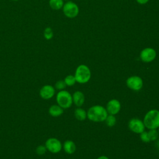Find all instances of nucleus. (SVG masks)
I'll use <instances>...</instances> for the list:
<instances>
[{"label":"nucleus","mask_w":159,"mask_h":159,"mask_svg":"<svg viewBox=\"0 0 159 159\" xmlns=\"http://www.w3.org/2000/svg\"><path fill=\"white\" fill-rule=\"evenodd\" d=\"M108 116L106 107L101 105H94L89 108L87 111V118L94 122L105 121Z\"/></svg>","instance_id":"f257e3e1"},{"label":"nucleus","mask_w":159,"mask_h":159,"mask_svg":"<svg viewBox=\"0 0 159 159\" xmlns=\"http://www.w3.org/2000/svg\"><path fill=\"white\" fill-rule=\"evenodd\" d=\"M143 122L148 129H157L159 127V111L155 109L148 111L145 114Z\"/></svg>","instance_id":"f03ea898"},{"label":"nucleus","mask_w":159,"mask_h":159,"mask_svg":"<svg viewBox=\"0 0 159 159\" xmlns=\"http://www.w3.org/2000/svg\"><path fill=\"white\" fill-rule=\"evenodd\" d=\"M74 76L76 83L80 84H85L91 79V70L87 65H80L76 68Z\"/></svg>","instance_id":"7ed1b4c3"},{"label":"nucleus","mask_w":159,"mask_h":159,"mask_svg":"<svg viewBox=\"0 0 159 159\" xmlns=\"http://www.w3.org/2000/svg\"><path fill=\"white\" fill-rule=\"evenodd\" d=\"M57 104L64 109L70 108L73 104L72 95L70 92L65 89L59 91L56 95Z\"/></svg>","instance_id":"20e7f679"},{"label":"nucleus","mask_w":159,"mask_h":159,"mask_svg":"<svg viewBox=\"0 0 159 159\" xmlns=\"http://www.w3.org/2000/svg\"><path fill=\"white\" fill-rule=\"evenodd\" d=\"M47 150L52 153H58L62 149V143L60 140L55 137L48 138L44 145Z\"/></svg>","instance_id":"39448f33"},{"label":"nucleus","mask_w":159,"mask_h":159,"mask_svg":"<svg viewBox=\"0 0 159 159\" xmlns=\"http://www.w3.org/2000/svg\"><path fill=\"white\" fill-rule=\"evenodd\" d=\"M63 11L67 17L74 18L78 16L79 13V8L76 3L68 1L63 5Z\"/></svg>","instance_id":"423d86ee"},{"label":"nucleus","mask_w":159,"mask_h":159,"mask_svg":"<svg viewBox=\"0 0 159 159\" xmlns=\"http://www.w3.org/2000/svg\"><path fill=\"white\" fill-rule=\"evenodd\" d=\"M143 80L139 76H131L126 80L127 86L133 91H139L143 87Z\"/></svg>","instance_id":"0eeeda50"},{"label":"nucleus","mask_w":159,"mask_h":159,"mask_svg":"<svg viewBox=\"0 0 159 159\" xmlns=\"http://www.w3.org/2000/svg\"><path fill=\"white\" fill-rule=\"evenodd\" d=\"M128 126L132 132L139 134L143 132L145 129V126L143 120L139 118L131 119L129 121Z\"/></svg>","instance_id":"6e6552de"},{"label":"nucleus","mask_w":159,"mask_h":159,"mask_svg":"<svg viewBox=\"0 0 159 159\" xmlns=\"http://www.w3.org/2000/svg\"><path fill=\"white\" fill-rule=\"evenodd\" d=\"M157 56L156 51L152 48H145L143 49L140 54L141 60L145 63H149L155 60Z\"/></svg>","instance_id":"1a4fd4ad"},{"label":"nucleus","mask_w":159,"mask_h":159,"mask_svg":"<svg viewBox=\"0 0 159 159\" xmlns=\"http://www.w3.org/2000/svg\"><path fill=\"white\" fill-rule=\"evenodd\" d=\"M55 94V88L50 84L43 85L39 91V95L40 98L45 100L52 99Z\"/></svg>","instance_id":"9d476101"},{"label":"nucleus","mask_w":159,"mask_h":159,"mask_svg":"<svg viewBox=\"0 0 159 159\" xmlns=\"http://www.w3.org/2000/svg\"><path fill=\"white\" fill-rule=\"evenodd\" d=\"M121 108V104L119 100L116 99H112L109 101L106 105V110L109 114L116 115L119 113Z\"/></svg>","instance_id":"9b49d317"},{"label":"nucleus","mask_w":159,"mask_h":159,"mask_svg":"<svg viewBox=\"0 0 159 159\" xmlns=\"http://www.w3.org/2000/svg\"><path fill=\"white\" fill-rule=\"evenodd\" d=\"M73 103L75 104L77 107H81L84 102L85 98L83 92L80 91H75L72 95Z\"/></svg>","instance_id":"f8f14e48"},{"label":"nucleus","mask_w":159,"mask_h":159,"mask_svg":"<svg viewBox=\"0 0 159 159\" xmlns=\"http://www.w3.org/2000/svg\"><path fill=\"white\" fill-rule=\"evenodd\" d=\"M62 148L64 151L68 154H73L76 150V146L75 142L70 140H67L64 142Z\"/></svg>","instance_id":"ddd939ff"},{"label":"nucleus","mask_w":159,"mask_h":159,"mask_svg":"<svg viewBox=\"0 0 159 159\" xmlns=\"http://www.w3.org/2000/svg\"><path fill=\"white\" fill-rule=\"evenodd\" d=\"M48 113L51 116L57 117L63 114V109L58 104H53L50 106L48 109Z\"/></svg>","instance_id":"4468645a"},{"label":"nucleus","mask_w":159,"mask_h":159,"mask_svg":"<svg viewBox=\"0 0 159 159\" xmlns=\"http://www.w3.org/2000/svg\"><path fill=\"white\" fill-rule=\"evenodd\" d=\"M75 117L78 120H84L87 118V112L83 108L77 107L75 110Z\"/></svg>","instance_id":"2eb2a0df"},{"label":"nucleus","mask_w":159,"mask_h":159,"mask_svg":"<svg viewBox=\"0 0 159 159\" xmlns=\"http://www.w3.org/2000/svg\"><path fill=\"white\" fill-rule=\"evenodd\" d=\"M63 0H50L49 6L53 10H59L63 6Z\"/></svg>","instance_id":"dca6fc26"},{"label":"nucleus","mask_w":159,"mask_h":159,"mask_svg":"<svg viewBox=\"0 0 159 159\" xmlns=\"http://www.w3.org/2000/svg\"><path fill=\"white\" fill-rule=\"evenodd\" d=\"M64 81H65V84L67 86H72L76 83L75 76L72 75H67L65 78Z\"/></svg>","instance_id":"f3484780"},{"label":"nucleus","mask_w":159,"mask_h":159,"mask_svg":"<svg viewBox=\"0 0 159 159\" xmlns=\"http://www.w3.org/2000/svg\"><path fill=\"white\" fill-rule=\"evenodd\" d=\"M106 125L109 127H112L114 125H115V124H116V117H115L114 115H112V114H109L107 116V117H106Z\"/></svg>","instance_id":"a211bd4d"},{"label":"nucleus","mask_w":159,"mask_h":159,"mask_svg":"<svg viewBox=\"0 0 159 159\" xmlns=\"http://www.w3.org/2000/svg\"><path fill=\"white\" fill-rule=\"evenodd\" d=\"M148 134L150 141H155L159 137L157 129H150L149 131H148Z\"/></svg>","instance_id":"6ab92c4d"},{"label":"nucleus","mask_w":159,"mask_h":159,"mask_svg":"<svg viewBox=\"0 0 159 159\" xmlns=\"http://www.w3.org/2000/svg\"><path fill=\"white\" fill-rule=\"evenodd\" d=\"M43 37L46 40H50L53 37V32L50 27H47L43 30Z\"/></svg>","instance_id":"aec40b11"},{"label":"nucleus","mask_w":159,"mask_h":159,"mask_svg":"<svg viewBox=\"0 0 159 159\" xmlns=\"http://www.w3.org/2000/svg\"><path fill=\"white\" fill-rule=\"evenodd\" d=\"M66 85L64 81V80H58L55 84V88L58 91H61L65 89Z\"/></svg>","instance_id":"412c9836"},{"label":"nucleus","mask_w":159,"mask_h":159,"mask_svg":"<svg viewBox=\"0 0 159 159\" xmlns=\"http://www.w3.org/2000/svg\"><path fill=\"white\" fill-rule=\"evenodd\" d=\"M47 151V148L43 145H38L35 149V152L38 155H43L46 153Z\"/></svg>","instance_id":"4be33fe9"},{"label":"nucleus","mask_w":159,"mask_h":159,"mask_svg":"<svg viewBox=\"0 0 159 159\" xmlns=\"http://www.w3.org/2000/svg\"><path fill=\"white\" fill-rule=\"evenodd\" d=\"M140 138L141 140L145 143H148L150 142V139L149 138L148 132H146L145 130L141 134H140Z\"/></svg>","instance_id":"5701e85b"},{"label":"nucleus","mask_w":159,"mask_h":159,"mask_svg":"<svg viewBox=\"0 0 159 159\" xmlns=\"http://www.w3.org/2000/svg\"><path fill=\"white\" fill-rule=\"evenodd\" d=\"M137 2L140 4H146L149 0H136Z\"/></svg>","instance_id":"b1692460"},{"label":"nucleus","mask_w":159,"mask_h":159,"mask_svg":"<svg viewBox=\"0 0 159 159\" xmlns=\"http://www.w3.org/2000/svg\"><path fill=\"white\" fill-rule=\"evenodd\" d=\"M97 159H109V158L107 156L105 155H101L97 158Z\"/></svg>","instance_id":"393cba45"},{"label":"nucleus","mask_w":159,"mask_h":159,"mask_svg":"<svg viewBox=\"0 0 159 159\" xmlns=\"http://www.w3.org/2000/svg\"><path fill=\"white\" fill-rule=\"evenodd\" d=\"M157 145L158 146V147H159V140H158V142H157Z\"/></svg>","instance_id":"a878e982"},{"label":"nucleus","mask_w":159,"mask_h":159,"mask_svg":"<svg viewBox=\"0 0 159 159\" xmlns=\"http://www.w3.org/2000/svg\"><path fill=\"white\" fill-rule=\"evenodd\" d=\"M12 1H19V0H12Z\"/></svg>","instance_id":"bb28decb"},{"label":"nucleus","mask_w":159,"mask_h":159,"mask_svg":"<svg viewBox=\"0 0 159 159\" xmlns=\"http://www.w3.org/2000/svg\"><path fill=\"white\" fill-rule=\"evenodd\" d=\"M158 134H159V127H158Z\"/></svg>","instance_id":"cd10ccee"}]
</instances>
